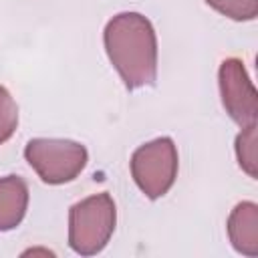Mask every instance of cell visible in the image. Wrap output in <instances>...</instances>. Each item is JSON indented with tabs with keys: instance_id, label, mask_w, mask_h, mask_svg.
<instances>
[{
	"instance_id": "7",
	"label": "cell",
	"mask_w": 258,
	"mask_h": 258,
	"mask_svg": "<svg viewBox=\"0 0 258 258\" xmlns=\"http://www.w3.org/2000/svg\"><path fill=\"white\" fill-rule=\"evenodd\" d=\"M28 208V185L18 175L0 177V232L16 228Z\"/></svg>"
},
{
	"instance_id": "10",
	"label": "cell",
	"mask_w": 258,
	"mask_h": 258,
	"mask_svg": "<svg viewBox=\"0 0 258 258\" xmlns=\"http://www.w3.org/2000/svg\"><path fill=\"white\" fill-rule=\"evenodd\" d=\"M18 125V107L6 87L0 85V143L8 141Z\"/></svg>"
},
{
	"instance_id": "8",
	"label": "cell",
	"mask_w": 258,
	"mask_h": 258,
	"mask_svg": "<svg viewBox=\"0 0 258 258\" xmlns=\"http://www.w3.org/2000/svg\"><path fill=\"white\" fill-rule=\"evenodd\" d=\"M236 155H238V163L240 167L250 175L256 177V123L248 125L242 129V133L236 137Z\"/></svg>"
},
{
	"instance_id": "2",
	"label": "cell",
	"mask_w": 258,
	"mask_h": 258,
	"mask_svg": "<svg viewBox=\"0 0 258 258\" xmlns=\"http://www.w3.org/2000/svg\"><path fill=\"white\" fill-rule=\"evenodd\" d=\"M117 222L113 198L103 191L77 202L69 212V244L81 256L101 252Z\"/></svg>"
},
{
	"instance_id": "3",
	"label": "cell",
	"mask_w": 258,
	"mask_h": 258,
	"mask_svg": "<svg viewBox=\"0 0 258 258\" xmlns=\"http://www.w3.org/2000/svg\"><path fill=\"white\" fill-rule=\"evenodd\" d=\"M24 157L38 177L50 185L73 181L87 165L85 145L69 139H30Z\"/></svg>"
},
{
	"instance_id": "9",
	"label": "cell",
	"mask_w": 258,
	"mask_h": 258,
	"mask_svg": "<svg viewBox=\"0 0 258 258\" xmlns=\"http://www.w3.org/2000/svg\"><path fill=\"white\" fill-rule=\"evenodd\" d=\"M214 10L232 20H252L258 14V0H206Z\"/></svg>"
},
{
	"instance_id": "6",
	"label": "cell",
	"mask_w": 258,
	"mask_h": 258,
	"mask_svg": "<svg viewBox=\"0 0 258 258\" xmlns=\"http://www.w3.org/2000/svg\"><path fill=\"white\" fill-rule=\"evenodd\" d=\"M228 236L238 252L258 256V206L254 202H242L232 210L228 218Z\"/></svg>"
},
{
	"instance_id": "5",
	"label": "cell",
	"mask_w": 258,
	"mask_h": 258,
	"mask_svg": "<svg viewBox=\"0 0 258 258\" xmlns=\"http://www.w3.org/2000/svg\"><path fill=\"white\" fill-rule=\"evenodd\" d=\"M220 93L226 113L240 127L256 123L258 117V93L246 73L240 58H226L220 64Z\"/></svg>"
},
{
	"instance_id": "4",
	"label": "cell",
	"mask_w": 258,
	"mask_h": 258,
	"mask_svg": "<svg viewBox=\"0 0 258 258\" xmlns=\"http://www.w3.org/2000/svg\"><path fill=\"white\" fill-rule=\"evenodd\" d=\"M131 175L137 187L151 200L169 191L177 175V149L169 137L153 139L131 155Z\"/></svg>"
},
{
	"instance_id": "1",
	"label": "cell",
	"mask_w": 258,
	"mask_h": 258,
	"mask_svg": "<svg viewBox=\"0 0 258 258\" xmlns=\"http://www.w3.org/2000/svg\"><path fill=\"white\" fill-rule=\"evenodd\" d=\"M105 50L127 89H141L157 77V38L151 22L139 12H121L105 26Z\"/></svg>"
}]
</instances>
